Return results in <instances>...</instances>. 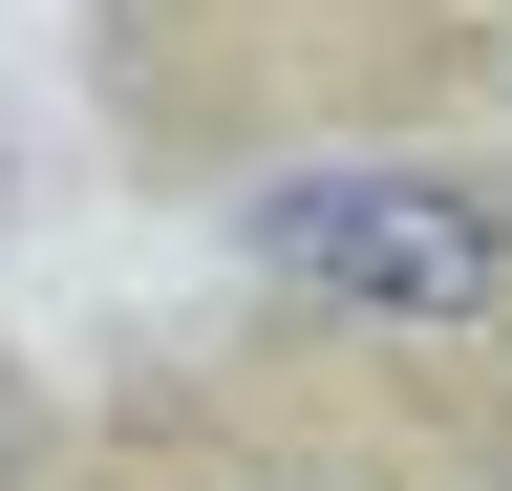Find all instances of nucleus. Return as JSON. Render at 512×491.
Masks as SVG:
<instances>
[{"instance_id":"obj_1","label":"nucleus","mask_w":512,"mask_h":491,"mask_svg":"<svg viewBox=\"0 0 512 491\" xmlns=\"http://www.w3.org/2000/svg\"><path fill=\"white\" fill-rule=\"evenodd\" d=\"M235 257L299 299L320 342L384 363H512V150H363V171H278L235 214Z\"/></svg>"},{"instance_id":"obj_2","label":"nucleus","mask_w":512,"mask_h":491,"mask_svg":"<svg viewBox=\"0 0 512 491\" xmlns=\"http://www.w3.org/2000/svg\"><path fill=\"white\" fill-rule=\"evenodd\" d=\"M150 491H384V470L342 449V427H192Z\"/></svg>"},{"instance_id":"obj_3","label":"nucleus","mask_w":512,"mask_h":491,"mask_svg":"<svg viewBox=\"0 0 512 491\" xmlns=\"http://www.w3.org/2000/svg\"><path fill=\"white\" fill-rule=\"evenodd\" d=\"M0 491H43V406H22V363H0Z\"/></svg>"}]
</instances>
